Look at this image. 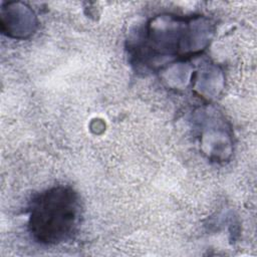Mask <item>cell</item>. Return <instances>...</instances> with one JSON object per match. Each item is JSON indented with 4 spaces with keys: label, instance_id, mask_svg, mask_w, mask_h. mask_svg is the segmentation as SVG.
<instances>
[{
    "label": "cell",
    "instance_id": "obj_1",
    "mask_svg": "<svg viewBox=\"0 0 257 257\" xmlns=\"http://www.w3.org/2000/svg\"><path fill=\"white\" fill-rule=\"evenodd\" d=\"M213 35L214 24L208 17L160 14L149 19L128 40L131 61L138 69L157 71L201 54Z\"/></svg>",
    "mask_w": 257,
    "mask_h": 257
},
{
    "label": "cell",
    "instance_id": "obj_2",
    "mask_svg": "<svg viewBox=\"0 0 257 257\" xmlns=\"http://www.w3.org/2000/svg\"><path fill=\"white\" fill-rule=\"evenodd\" d=\"M82 212L80 196L73 188L53 186L31 199L28 206V232L41 245L65 243L77 233Z\"/></svg>",
    "mask_w": 257,
    "mask_h": 257
}]
</instances>
